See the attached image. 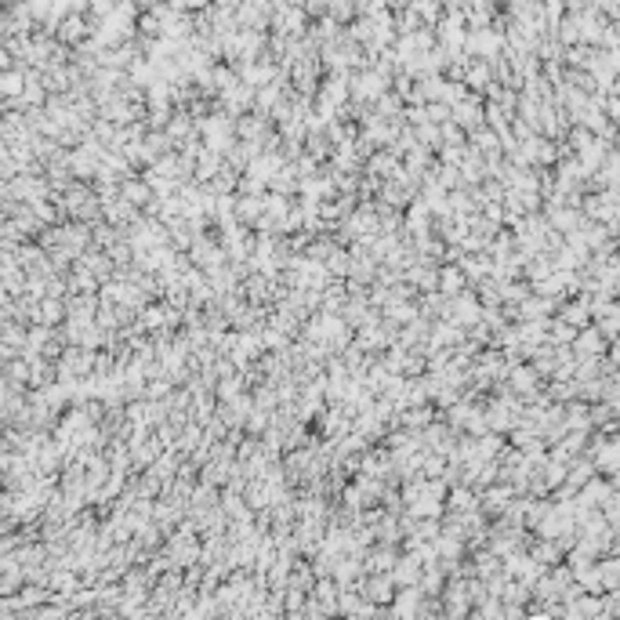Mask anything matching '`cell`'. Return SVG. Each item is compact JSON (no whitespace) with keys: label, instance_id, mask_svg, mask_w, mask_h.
I'll return each mask as SVG.
<instances>
[{"label":"cell","instance_id":"1","mask_svg":"<svg viewBox=\"0 0 620 620\" xmlns=\"http://www.w3.org/2000/svg\"><path fill=\"white\" fill-rule=\"evenodd\" d=\"M200 135H203V149L225 152V149L232 145V120H229V113H225V116H207V120H200Z\"/></svg>","mask_w":620,"mask_h":620},{"label":"cell","instance_id":"2","mask_svg":"<svg viewBox=\"0 0 620 620\" xmlns=\"http://www.w3.org/2000/svg\"><path fill=\"white\" fill-rule=\"evenodd\" d=\"M464 47H468V55H475V58H497L501 47H505V37L493 33L490 26H479L472 33H464Z\"/></svg>","mask_w":620,"mask_h":620},{"label":"cell","instance_id":"3","mask_svg":"<svg viewBox=\"0 0 620 620\" xmlns=\"http://www.w3.org/2000/svg\"><path fill=\"white\" fill-rule=\"evenodd\" d=\"M573 359H599L602 352H606V337L587 323V327H580L577 334H573Z\"/></svg>","mask_w":620,"mask_h":620},{"label":"cell","instance_id":"4","mask_svg":"<svg viewBox=\"0 0 620 620\" xmlns=\"http://www.w3.org/2000/svg\"><path fill=\"white\" fill-rule=\"evenodd\" d=\"M385 80H388V77L378 73V69H363L359 77L349 80V87H352V95H356L359 102H370V98H381V95H385V87H388Z\"/></svg>","mask_w":620,"mask_h":620},{"label":"cell","instance_id":"5","mask_svg":"<svg viewBox=\"0 0 620 620\" xmlns=\"http://www.w3.org/2000/svg\"><path fill=\"white\" fill-rule=\"evenodd\" d=\"M464 15H461V8H450L446 11V18L439 22V37H443V47H446V55H457L461 51V44H464Z\"/></svg>","mask_w":620,"mask_h":620},{"label":"cell","instance_id":"6","mask_svg":"<svg viewBox=\"0 0 620 620\" xmlns=\"http://www.w3.org/2000/svg\"><path fill=\"white\" fill-rule=\"evenodd\" d=\"M457 301H450V308H446V316L453 320V323H461V327H472V323H479L483 320V305L475 301V298H468V294H453Z\"/></svg>","mask_w":620,"mask_h":620},{"label":"cell","instance_id":"7","mask_svg":"<svg viewBox=\"0 0 620 620\" xmlns=\"http://www.w3.org/2000/svg\"><path fill=\"white\" fill-rule=\"evenodd\" d=\"M592 464H595V472H602V475H613L616 472V464H620V443L616 439H599L595 446H592Z\"/></svg>","mask_w":620,"mask_h":620},{"label":"cell","instance_id":"8","mask_svg":"<svg viewBox=\"0 0 620 620\" xmlns=\"http://www.w3.org/2000/svg\"><path fill=\"white\" fill-rule=\"evenodd\" d=\"M450 120H453V123H464L468 131H472V128H483V123H486V120H483V102H479L475 95L453 102V106H450Z\"/></svg>","mask_w":620,"mask_h":620},{"label":"cell","instance_id":"9","mask_svg":"<svg viewBox=\"0 0 620 620\" xmlns=\"http://www.w3.org/2000/svg\"><path fill=\"white\" fill-rule=\"evenodd\" d=\"M232 210H236L239 225H258V218L265 214V193H243Z\"/></svg>","mask_w":620,"mask_h":620},{"label":"cell","instance_id":"10","mask_svg":"<svg viewBox=\"0 0 620 620\" xmlns=\"http://www.w3.org/2000/svg\"><path fill=\"white\" fill-rule=\"evenodd\" d=\"M236 77L247 84V87H265V84H272L276 80V69L269 66V62H239V69H236Z\"/></svg>","mask_w":620,"mask_h":620},{"label":"cell","instance_id":"11","mask_svg":"<svg viewBox=\"0 0 620 620\" xmlns=\"http://www.w3.org/2000/svg\"><path fill=\"white\" fill-rule=\"evenodd\" d=\"M222 258H225V254H222V247H214V239H207V236H193V243H189V261L214 269Z\"/></svg>","mask_w":620,"mask_h":620},{"label":"cell","instance_id":"12","mask_svg":"<svg viewBox=\"0 0 620 620\" xmlns=\"http://www.w3.org/2000/svg\"><path fill=\"white\" fill-rule=\"evenodd\" d=\"M505 378H508V385H512L519 395L534 399V392H537V370H534V366H519V363H512Z\"/></svg>","mask_w":620,"mask_h":620},{"label":"cell","instance_id":"13","mask_svg":"<svg viewBox=\"0 0 620 620\" xmlns=\"http://www.w3.org/2000/svg\"><path fill=\"white\" fill-rule=\"evenodd\" d=\"M363 599H370V602H392V595H395V580L388 577V573H374L366 584H363V592H359Z\"/></svg>","mask_w":620,"mask_h":620},{"label":"cell","instance_id":"14","mask_svg":"<svg viewBox=\"0 0 620 620\" xmlns=\"http://www.w3.org/2000/svg\"><path fill=\"white\" fill-rule=\"evenodd\" d=\"M464 272H461V265H443L439 269V280H436V287H439V294H446V298H453V294H461L464 291Z\"/></svg>","mask_w":620,"mask_h":620},{"label":"cell","instance_id":"15","mask_svg":"<svg viewBox=\"0 0 620 620\" xmlns=\"http://www.w3.org/2000/svg\"><path fill=\"white\" fill-rule=\"evenodd\" d=\"M457 265H461V272H464V280H475V283H483L486 276L493 272V258L490 254H483V258H457Z\"/></svg>","mask_w":620,"mask_h":620},{"label":"cell","instance_id":"16","mask_svg":"<svg viewBox=\"0 0 620 620\" xmlns=\"http://www.w3.org/2000/svg\"><path fill=\"white\" fill-rule=\"evenodd\" d=\"M388 577L395 580V584H417V577H421V563L414 559V555H407V559H395L392 563V570H388Z\"/></svg>","mask_w":620,"mask_h":620},{"label":"cell","instance_id":"17","mask_svg":"<svg viewBox=\"0 0 620 620\" xmlns=\"http://www.w3.org/2000/svg\"><path fill=\"white\" fill-rule=\"evenodd\" d=\"M370 174H378V178L399 174V152L395 149H378L374 157H370Z\"/></svg>","mask_w":620,"mask_h":620},{"label":"cell","instance_id":"18","mask_svg":"<svg viewBox=\"0 0 620 620\" xmlns=\"http://www.w3.org/2000/svg\"><path fill=\"white\" fill-rule=\"evenodd\" d=\"M559 320H566L570 327H587V323H592V312H587V301L584 298H577V301H563V316Z\"/></svg>","mask_w":620,"mask_h":620},{"label":"cell","instance_id":"19","mask_svg":"<svg viewBox=\"0 0 620 620\" xmlns=\"http://www.w3.org/2000/svg\"><path fill=\"white\" fill-rule=\"evenodd\" d=\"M599 566V580H602V592H616L620 587V563L613 559V555H606L602 563H595Z\"/></svg>","mask_w":620,"mask_h":620},{"label":"cell","instance_id":"20","mask_svg":"<svg viewBox=\"0 0 620 620\" xmlns=\"http://www.w3.org/2000/svg\"><path fill=\"white\" fill-rule=\"evenodd\" d=\"M428 421H432V407H417V402H414V407L402 414V417H395V424H402L407 432H421Z\"/></svg>","mask_w":620,"mask_h":620},{"label":"cell","instance_id":"21","mask_svg":"<svg viewBox=\"0 0 620 620\" xmlns=\"http://www.w3.org/2000/svg\"><path fill=\"white\" fill-rule=\"evenodd\" d=\"M530 555H534L541 566H551V563H559V559H563V544H559V541H551V537H544Z\"/></svg>","mask_w":620,"mask_h":620},{"label":"cell","instance_id":"22","mask_svg":"<svg viewBox=\"0 0 620 620\" xmlns=\"http://www.w3.org/2000/svg\"><path fill=\"white\" fill-rule=\"evenodd\" d=\"M573 334H577V327H570L566 320H551V323H548L544 341H548V345H570Z\"/></svg>","mask_w":620,"mask_h":620},{"label":"cell","instance_id":"23","mask_svg":"<svg viewBox=\"0 0 620 620\" xmlns=\"http://www.w3.org/2000/svg\"><path fill=\"white\" fill-rule=\"evenodd\" d=\"M464 87H472V91H483L490 87V66H486V58H479L475 66L464 69Z\"/></svg>","mask_w":620,"mask_h":620},{"label":"cell","instance_id":"24","mask_svg":"<svg viewBox=\"0 0 620 620\" xmlns=\"http://www.w3.org/2000/svg\"><path fill=\"white\" fill-rule=\"evenodd\" d=\"M164 128H167V138L171 142H181V138L189 142L193 138V116H171Z\"/></svg>","mask_w":620,"mask_h":620},{"label":"cell","instance_id":"25","mask_svg":"<svg viewBox=\"0 0 620 620\" xmlns=\"http://www.w3.org/2000/svg\"><path fill=\"white\" fill-rule=\"evenodd\" d=\"M407 229L417 232V236H428V207H424V200H417V203L410 207V214H407Z\"/></svg>","mask_w":620,"mask_h":620},{"label":"cell","instance_id":"26","mask_svg":"<svg viewBox=\"0 0 620 620\" xmlns=\"http://www.w3.org/2000/svg\"><path fill=\"white\" fill-rule=\"evenodd\" d=\"M508 501H512V490H508V486H493V490H486V493H483V505H486V512H505V508H508Z\"/></svg>","mask_w":620,"mask_h":620},{"label":"cell","instance_id":"27","mask_svg":"<svg viewBox=\"0 0 620 620\" xmlns=\"http://www.w3.org/2000/svg\"><path fill=\"white\" fill-rule=\"evenodd\" d=\"M385 308H388V323H410V320H417V305H410V301H388Z\"/></svg>","mask_w":620,"mask_h":620},{"label":"cell","instance_id":"28","mask_svg":"<svg viewBox=\"0 0 620 620\" xmlns=\"http://www.w3.org/2000/svg\"><path fill=\"white\" fill-rule=\"evenodd\" d=\"M149 196H152L149 181H128V185H123V200H128L131 207H138V203H149Z\"/></svg>","mask_w":620,"mask_h":620},{"label":"cell","instance_id":"29","mask_svg":"<svg viewBox=\"0 0 620 620\" xmlns=\"http://www.w3.org/2000/svg\"><path fill=\"white\" fill-rule=\"evenodd\" d=\"M468 508H475V493H472L468 486L453 490V493H450V505H446V512H468Z\"/></svg>","mask_w":620,"mask_h":620},{"label":"cell","instance_id":"30","mask_svg":"<svg viewBox=\"0 0 620 620\" xmlns=\"http://www.w3.org/2000/svg\"><path fill=\"white\" fill-rule=\"evenodd\" d=\"M421 22H436L439 18V0H414V8H410Z\"/></svg>","mask_w":620,"mask_h":620},{"label":"cell","instance_id":"31","mask_svg":"<svg viewBox=\"0 0 620 620\" xmlns=\"http://www.w3.org/2000/svg\"><path fill=\"white\" fill-rule=\"evenodd\" d=\"M149 174H160V178H178V157H157L152 160V171Z\"/></svg>","mask_w":620,"mask_h":620},{"label":"cell","instance_id":"32","mask_svg":"<svg viewBox=\"0 0 620 620\" xmlns=\"http://www.w3.org/2000/svg\"><path fill=\"white\" fill-rule=\"evenodd\" d=\"M392 563H395V555L392 551H374V555H370V570H374V573H388L392 570Z\"/></svg>","mask_w":620,"mask_h":620},{"label":"cell","instance_id":"33","mask_svg":"<svg viewBox=\"0 0 620 620\" xmlns=\"http://www.w3.org/2000/svg\"><path fill=\"white\" fill-rule=\"evenodd\" d=\"M414 138H417L421 145H439V123H421Z\"/></svg>","mask_w":620,"mask_h":620},{"label":"cell","instance_id":"34","mask_svg":"<svg viewBox=\"0 0 620 620\" xmlns=\"http://www.w3.org/2000/svg\"><path fill=\"white\" fill-rule=\"evenodd\" d=\"M261 337V345H269V349H283V330L280 327H265V334H258Z\"/></svg>","mask_w":620,"mask_h":620},{"label":"cell","instance_id":"35","mask_svg":"<svg viewBox=\"0 0 620 620\" xmlns=\"http://www.w3.org/2000/svg\"><path fill=\"white\" fill-rule=\"evenodd\" d=\"M424 113H428V123H443V120H450V106H446V102H432Z\"/></svg>","mask_w":620,"mask_h":620},{"label":"cell","instance_id":"36","mask_svg":"<svg viewBox=\"0 0 620 620\" xmlns=\"http://www.w3.org/2000/svg\"><path fill=\"white\" fill-rule=\"evenodd\" d=\"M464 152H468V149H461V145H443V164H461L464 160Z\"/></svg>","mask_w":620,"mask_h":620},{"label":"cell","instance_id":"37","mask_svg":"<svg viewBox=\"0 0 620 620\" xmlns=\"http://www.w3.org/2000/svg\"><path fill=\"white\" fill-rule=\"evenodd\" d=\"M330 251H334V243H327V239H316V247H308V258H312V261H323Z\"/></svg>","mask_w":620,"mask_h":620},{"label":"cell","instance_id":"38","mask_svg":"<svg viewBox=\"0 0 620 620\" xmlns=\"http://www.w3.org/2000/svg\"><path fill=\"white\" fill-rule=\"evenodd\" d=\"M167 388H171V381H157V385H149V399H167Z\"/></svg>","mask_w":620,"mask_h":620},{"label":"cell","instance_id":"39","mask_svg":"<svg viewBox=\"0 0 620 620\" xmlns=\"http://www.w3.org/2000/svg\"><path fill=\"white\" fill-rule=\"evenodd\" d=\"M210 0H185V11H207Z\"/></svg>","mask_w":620,"mask_h":620},{"label":"cell","instance_id":"40","mask_svg":"<svg viewBox=\"0 0 620 620\" xmlns=\"http://www.w3.org/2000/svg\"><path fill=\"white\" fill-rule=\"evenodd\" d=\"M214 4H218L222 11H236V8L243 4V0H214Z\"/></svg>","mask_w":620,"mask_h":620},{"label":"cell","instance_id":"41","mask_svg":"<svg viewBox=\"0 0 620 620\" xmlns=\"http://www.w3.org/2000/svg\"><path fill=\"white\" fill-rule=\"evenodd\" d=\"M392 4H395V8H402V4H407V0H392Z\"/></svg>","mask_w":620,"mask_h":620},{"label":"cell","instance_id":"42","mask_svg":"<svg viewBox=\"0 0 620 620\" xmlns=\"http://www.w3.org/2000/svg\"><path fill=\"white\" fill-rule=\"evenodd\" d=\"M450 4H453V8H457V4H464V0H450Z\"/></svg>","mask_w":620,"mask_h":620}]
</instances>
